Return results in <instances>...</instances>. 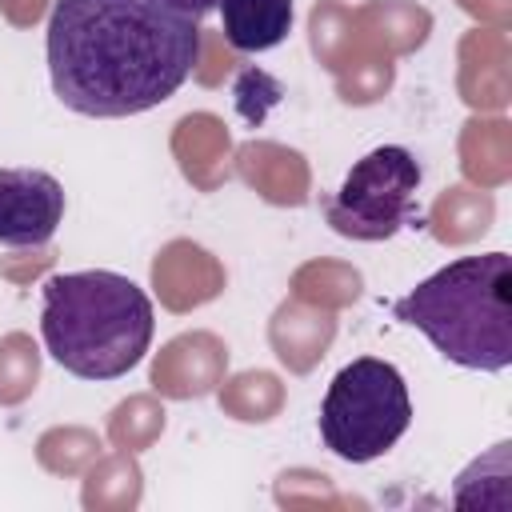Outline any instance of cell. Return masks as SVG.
Listing matches in <instances>:
<instances>
[{
	"label": "cell",
	"instance_id": "obj_1",
	"mask_svg": "<svg viewBox=\"0 0 512 512\" xmlns=\"http://www.w3.org/2000/svg\"><path fill=\"white\" fill-rule=\"evenodd\" d=\"M44 52L64 108L92 120L140 116L192 76L200 20L160 0H56Z\"/></svg>",
	"mask_w": 512,
	"mask_h": 512
},
{
	"label": "cell",
	"instance_id": "obj_2",
	"mask_svg": "<svg viewBox=\"0 0 512 512\" xmlns=\"http://www.w3.org/2000/svg\"><path fill=\"white\" fill-rule=\"evenodd\" d=\"M148 292L108 268L56 272L40 292V336L48 356L80 380L128 376L152 344Z\"/></svg>",
	"mask_w": 512,
	"mask_h": 512
},
{
	"label": "cell",
	"instance_id": "obj_3",
	"mask_svg": "<svg viewBox=\"0 0 512 512\" xmlns=\"http://www.w3.org/2000/svg\"><path fill=\"white\" fill-rule=\"evenodd\" d=\"M392 320L424 332L432 348L476 372L512 364V260L508 252L460 256L392 304Z\"/></svg>",
	"mask_w": 512,
	"mask_h": 512
},
{
	"label": "cell",
	"instance_id": "obj_4",
	"mask_svg": "<svg viewBox=\"0 0 512 512\" xmlns=\"http://www.w3.org/2000/svg\"><path fill=\"white\" fill-rule=\"evenodd\" d=\"M412 424V400L408 384L396 372V364L360 356L344 364L320 404V436L324 444L348 460V464H368L396 448V440Z\"/></svg>",
	"mask_w": 512,
	"mask_h": 512
},
{
	"label": "cell",
	"instance_id": "obj_5",
	"mask_svg": "<svg viewBox=\"0 0 512 512\" xmlns=\"http://www.w3.org/2000/svg\"><path fill=\"white\" fill-rule=\"evenodd\" d=\"M420 164L400 144H380L352 164L344 184L324 200V216L332 232L348 240H388L400 228H420Z\"/></svg>",
	"mask_w": 512,
	"mask_h": 512
},
{
	"label": "cell",
	"instance_id": "obj_6",
	"mask_svg": "<svg viewBox=\"0 0 512 512\" xmlns=\"http://www.w3.org/2000/svg\"><path fill=\"white\" fill-rule=\"evenodd\" d=\"M64 220V188L44 168H0V244L40 248Z\"/></svg>",
	"mask_w": 512,
	"mask_h": 512
},
{
	"label": "cell",
	"instance_id": "obj_7",
	"mask_svg": "<svg viewBox=\"0 0 512 512\" xmlns=\"http://www.w3.org/2000/svg\"><path fill=\"white\" fill-rule=\"evenodd\" d=\"M220 28L236 52H268L292 28V0H220Z\"/></svg>",
	"mask_w": 512,
	"mask_h": 512
},
{
	"label": "cell",
	"instance_id": "obj_8",
	"mask_svg": "<svg viewBox=\"0 0 512 512\" xmlns=\"http://www.w3.org/2000/svg\"><path fill=\"white\" fill-rule=\"evenodd\" d=\"M160 4H168L172 12H184L192 20H200V16H208V12L220 8V0H160Z\"/></svg>",
	"mask_w": 512,
	"mask_h": 512
}]
</instances>
